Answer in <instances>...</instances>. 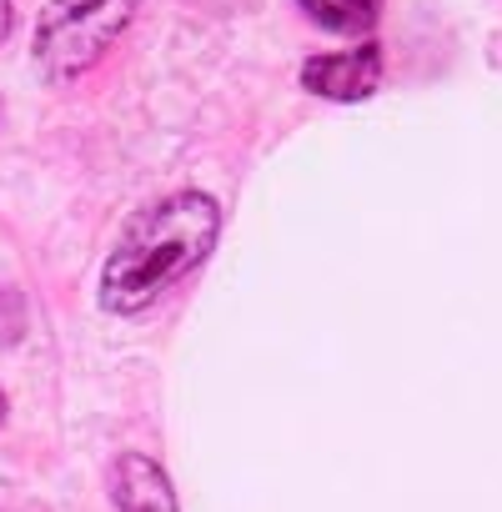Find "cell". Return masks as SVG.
<instances>
[{"mask_svg": "<svg viewBox=\"0 0 502 512\" xmlns=\"http://www.w3.org/2000/svg\"><path fill=\"white\" fill-rule=\"evenodd\" d=\"M141 0H51L36 31V66L46 81L86 76L131 26Z\"/></svg>", "mask_w": 502, "mask_h": 512, "instance_id": "7a4b0ae2", "label": "cell"}, {"mask_svg": "<svg viewBox=\"0 0 502 512\" xmlns=\"http://www.w3.org/2000/svg\"><path fill=\"white\" fill-rule=\"evenodd\" d=\"M111 497L121 512H176V497H171V482L166 472L141 457V452H126L111 472Z\"/></svg>", "mask_w": 502, "mask_h": 512, "instance_id": "277c9868", "label": "cell"}, {"mask_svg": "<svg viewBox=\"0 0 502 512\" xmlns=\"http://www.w3.org/2000/svg\"><path fill=\"white\" fill-rule=\"evenodd\" d=\"M0 422H6V392H0Z\"/></svg>", "mask_w": 502, "mask_h": 512, "instance_id": "52a82bcc", "label": "cell"}, {"mask_svg": "<svg viewBox=\"0 0 502 512\" xmlns=\"http://www.w3.org/2000/svg\"><path fill=\"white\" fill-rule=\"evenodd\" d=\"M11 36V0H0V41Z\"/></svg>", "mask_w": 502, "mask_h": 512, "instance_id": "8992f818", "label": "cell"}, {"mask_svg": "<svg viewBox=\"0 0 502 512\" xmlns=\"http://www.w3.org/2000/svg\"><path fill=\"white\" fill-rule=\"evenodd\" d=\"M302 81H307V91H317V96L362 101V96H372L377 81H382V56H377V46L332 51V56L307 61V66H302Z\"/></svg>", "mask_w": 502, "mask_h": 512, "instance_id": "3957f363", "label": "cell"}, {"mask_svg": "<svg viewBox=\"0 0 502 512\" xmlns=\"http://www.w3.org/2000/svg\"><path fill=\"white\" fill-rule=\"evenodd\" d=\"M302 6H307V16H317L332 31H357L377 16L382 0H302Z\"/></svg>", "mask_w": 502, "mask_h": 512, "instance_id": "5b68a950", "label": "cell"}, {"mask_svg": "<svg viewBox=\"0 0 502 512\" xmlns=\"http://www.w3.org/2000/svg\"><path fill=\"white\" fill-rule=\"evenodd\" d=\"M221 211L201 191H176L146 211H136L106 256L101 272V307L106 312H141L151 307L166 287H176L191 267L206 262V251L216 246Z\"/></svg>", "mask_w": 502, "mask_h": 512, "instance_id": "6da1fadb", "label": "cell"}]
</instances>
